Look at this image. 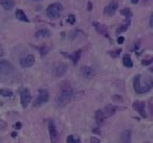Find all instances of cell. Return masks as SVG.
<instances>
[{
  "label": "cell",
  "instance_id": "obj_1",
  "mask_svg": "<svg viewBox=\"0 0 153 143\" xmlns=\"http://www.w3.org/2000/svg\"><path fill=\"white\" fill-rule=\"evenodd\" d=\"M73 96V87H71L69 84H64V85L61 87L59 93H57L55 102H57V104L59 106L63 107V106H66V105L71 101Z\"/></svg>",
  "mask_w": 153,
  "mask_h": 143
},
{
  "label": "cell",
  "instance_id": "obj_2",
  "mask_svg": "<svg viewBox=\"0 0 153 143\" xmlns=\"http://www.w3.org/2000/svg\"><path fill=\"white\" fill-rule=\"evenodd\" d=\"M133 88L134 91L138 93V94L147 93L153 88V81L152 79H148L145 83V85H142L140 83V74H137V75L134 76L133 79Z\"/></svg>",
  "mask_w": 153,
  "mask_h": 143
},
{
  "label": "cell",
  "instance_id": "obj_3",
  "mask_svg": "<svg viewBox=\"0 0 153 143\" xmlns=\"http://www.w3.org/2000/svg\"><path fill=\"white\" fill-rule=\"evenodd\" d=\"M63 11V5L59 2H55V3L50 4L47 10H46V14L48 16L49 18L51 19H57L61 16V13Z\"/></svg>",
  "mask_w": 153,
  "mask_h": 143
},
{
  "label": "cell",
  "instance_id": "obj_4",
  "mask_svg": "<svg viewBox=\"0 0 153 143\" xmlns=\"http://www.w3.org/2000/svg\"><path fill=\"white\" fill-rule=\"evenodd\" d=\"M48 131H49V136H50V141H51V143H57V141L60 139V134H59V131H57L55 123H54L53 120H49Z\"/></svg>",
  "mask_w": 153,
  "mask_h": 143
},
{
  "label": "cell",
  "instance_id": "obj_5",
  "mask_svg": "<svg viewBox=\"0 0 153 143\" xmlns=\"http://www.w3.org/2000/svg\"><path fill=\"white\" fill-rule=\"evenodd\" d=\"M48 100H49L48 91H47L46 89H40V93H38V95H37L36 100L34 101L33 105H34V107H40V106H42L43 104L47 103Z\"/></svg>",
  "mask_w": 153,
  "mask_h": 143
},
{
  "label": "cell",
  "instance_id": "obj_6",
  "mask_svg": "<svg viewBox=\"0 0 153 143\" xmlns=\"http://www.w3.org/2000/svg\"><path fill=\"white\" fill-rule=\"evenodd\" d=\"M31 101H32V96H31L29 89H27V88L22 89L20 92V103H21L22 108L26 109L29 106V104L31 103Z\"/></svg>",
  "mask_w": 153,
  "mask_h": 143
},
{
  "label": "cell",
  "instance_id": "obj_7",
  "mask_svg": "<svg viewBox=\"0 0 153 143\" xmlns=\"http://www.w3.org/2000/svg\"><path fill=\"white\" fill-rule=\"evenodd\" d=\"M14 71V67L8 60H0V75H10Z\"/></svg>",
  "mask_w": 153,
  "mask_h": 143
},
{
  "label": "cell",
  "instance_id": "obj_8",
  "mask_svg": "<svg viewBox=\"0 0 153 143\" xmlns=\"http://www.w3.org/2000/svg\"><path fill=\"white\" fill-rule=\"evenodd\" d=\"M133 108L140 115V117L147 118V113H146V104L144 101H135L133 103Z\"/></svg>",
  "mask_w": 153,
  "mask_h": 143
},
{
  "label": "cell",
  "instance_id": "obj_9",
  "mask_svg": "<svg viewBox=\"0 0 153 143\" xmlns=\"http://www.w3.org/2000/svg\"><path fill=\"white\" fill-rule=\"evenodd\" d=\"M34 63H35V57H34L33 54H28V55H26L20 60V66L22 68L32 67Z\"/></svg>",
  "mask_w": 153,
  "mask_h": 143
},
{
  "label": "cell",
  "instance_id": "obj_10",
  "mask_svg": "<svg viewBox=\"0 0 153 143\" xmlns=\"http://www.w3.org/2000/svg\"><path fill=\"white\" fill-rule=\"evenodd\" d=\"M67 70V65L65 63H59L55 65V67L53 68V75L55 77H60L65 74V72Z\"/></svg>",
  "mask_w": 153,
  "mask_h": 143
},
{
  "label": "cell",
  "instance_id": "obj_11",
  "mask_svg": "<svg viewBox=\"0 0 153 143\" xmlns=\"http://www.w3.org/2000/svg\"><path fill=\"white\" fill-rule=\"evenodd\" d=\"M80 74L83 76L84 79H89L95 75V70H94L92 67H89V66H83L80 70Z\"/></svg>",
  "mask_w": 153,
  "mask_h": 143
},
{
  "label": "cell",
  "instance_id": "obj_12",
  "mask_svg": "<svg viewBox=\"0 0 153 143\" xmlns=\"http://www.w3.org/2000/svg\"><path fill=\"white\" fill-rule=\"evenodd\" d=\"M118 9V2L117 1H112L111 3H109L104 9V14L107 16H112L115 14V12Z\"/></svg>",
  "mask_w": 153,
  "mask_h": 143
},
{
  "label": "cell",
  "instance_id": "obj_13",
  "mask_svg": "<svg viewBox=\"0 0 153 143\" xmlns=\"http://www.w3.org/2000/svg\"><path fill=\"white\" fill-rule=\"evenodd\" d=\"M62 54L64 56H66L67 58L73 60V65H77L79 60H80V56H81V50H78V51L73 52V54H67V53H65V52H62Z\"/></svg>",
  "mask_w": 153,
  "mask_h": 143
},
{
  "label": "cell",
  "instance_id": "obj_14",
  "mask_svg": "<svg viewBox=\"0 0 153 143\" xmlns=\"http://www.w3.org/2000/svg\"><path fill=\"white\" fill-rule=\"evenodd\" d=\"M131 137H132V133L130 129H125L121 133L120 135V142L121 143H131Z\"/></svg>",
  "mask_w": 153,
  "mask_h": 143
},
{
  "label": "cell",
  "instance_id": "obj_15",
  "mask_svg": "<svg viewBox=\"0 0 153 143\" xmlns=\"http://www.w3.org/2000/svg\"><path fill=\"white\" fill-rule=\"evenodd\" d=\"M105 118H106V115H105L103 110L98 109V110L96 111V113H95V119H96V122L98 125H101V124L103 123L105 121Z\"/></svg>",
  "mask_w": 153,
  "mask_h": 143
},
{
  "label": "cell",
  "instance_id": "obj_16",
  "mask_svg": "<svg viewBox=\"0 0 153 143\" xmlns=\"http://www.w3.org/2000/svg\"><path fill=\"white\" fill-rule=\"evenodd\" d=\"M93 26L96 28L97 32H98L99 34H101V35H104L105 37H109L107 30H106V28H105L103 24H98V22H94Z\"/></svg>",
  "mask_w": 153,
  "mask_h": 143
},
{
  "label": "cell",
  "instance_id": "obj_17",
  "mask_svg": "<svg viewBox=\"0 0 153 143\" xmlns=\"http://www.w3.org/2000/svg\"><path fill=\"white\" fill-rule=\"evenodd\" d=\"M15 16H16V18L20 21H24V22H29L30 20L29 18L27 17V15L24 14V12L22 10H20V9H17L16 12H15Z\"/></svg>",
  "mask_w": 153,
  "mask_h": 143
},
{
  "label": "cell",
  "instance_id": "obj_18",
  "mask_svg": "<svg viewBox=\"0 0 153 143\" xmlns=\"http://www.w3.org/2000/svg\"><path fill=\"white\" fill-rule=\"evenodd\" d=\"M50 31L47 30V29H40L38 31H36L35 33V37L36 38H40V37H49L50 36Z\"/></svg>",
  "mask_w": 153,
  "mask_h": 143
},
{
  "label": "cell",
  "instance_id": "obj_19",
  "mask_svg": "<svg viewBox=\"0 0 153 143\" xmlns=\"http://www.w3.org/2000/svg\"><path fill=\"white\" fill-rule=\"evenodd\" d=\"M2 4V7H3L4 10H7V11H11L13 8H14V5H15V2L13 1V0H4L1 2Z\"/></svg>",
  "mask_w": 153,
  "mask_h": 143
},
{
  "label": "cell",
  "instance_id": "obj_20",
  "mask_svg": "<svg viewBox=\"0 0 153 143\" xmlns=\"http://www.w3.org/2000/svg\"><path fill=\"white\" fill-rule=\"evenodd\" d=\"M129 27H130V19H129V17H127V20H125V22L123 24H121L120 27L117 29L116 33H117V34H120V33H122V32L127 31V30L129 29Z\"/></svg>",
  "mask_w": 153,
  "mask_h": 143
},
{
  "label": "cell",
  "instance_id": "obj_21",
  "mask_svg": "<svg viewBox=\"0 0 153 143\" xmlns=\"http://www.w3.org/2000/svg\"><path fill=\"white\" fill-rule=\"evenodd\" d=\"M116 110H117V107L116 106H114V105H107L106 107H105V109L103 111H104V113H105V115H114L115 112H116Z\"/></svg>",
  "mask_w": 153,
  "mask_h": 143
},
{
  "label": "cell",
  "instance_id": "obj_22",
  "mask_svg": "<svg viewBox=\"0 0 153 143\" xmlns=\"http://www.w3.org/2000/svg\"><path fill=\"white\" fill-rule=\"evenodd\" d=\"M123 66L127 68H132L133 67V62L131 60V56L129 54H125L123 55Z\"/></svg>",
  "mask_w": 153,
  "mask_h": 143
},
{
  "label": "cell",
  "instance_id": "obj_23",
  "mask_svg": "<svg viewBox=\"0 0 153 143\" xmlns=\"http://www.w3.org/2000/svg\"><path fill=\"white\" fill-rule=\"evenodd\" d=\"M0 95H2V96H12L13 95V91L11 89H7V88H1L0 89Z\"/></svg>",
  "mask_w": 153,
  "mask_h": 143
},
{
  "label": "cell",
  "instance_id": "obj_24",
  "mask_svg": "<svg viewBox=\"0 0 153 143\" xmlns=\"http://www.w3.org/2000/svg\"><path fill=\"white\" fill-rule=\"evenodd\" d=\"M66 142L67 143H80V138H79V137H76V136H73V135H70L67 137Z\"/></svg>",
  "mask_w": 153,
  "mask_h": 143
},
{
  "label": "cell",
  "instance_id": "obj_25",
  "mask_svg": "<svg viewBox=\"0 0 153 143\" xmlns=\"http://www.w3.org/2000/svg\"><path fill=\"white\" fill-rule=\"evenodd\" d=\"M38 50H40V54L42 56L46 55L47 53L49 52V48L47 47V46H43V47H40L38 48Z\"/></svg>",
  "mask_w": 153,
  "mask_h": 143
},
{
  "label": "cell",
  "instance_id": "obj_26",
  "mask_svg": "<svg viewBox=\"0 0 153 143\" xmlns=\"http://www.w3.org/2000/svg\"><path fill=\"white\" fill-rule=\"evenodd\" d=\"M120 53H121V50L119 49V50H114V51H111L109 52V55L112 56L113 58H117L118 56L120 55Z\"/></svg>",
  "mask_w": 153,
  "mask_h": 143
},
{
  "label": "cell",
  "instance_id": "obj_27",
  "mask_svg": "<svg viewBox=\"0 0 153 143\" xmlns=\"http://www.w3.org/2000/svg\"><path fill=\"white\" fill-rule=\"evenodd\" d=\"M121 14L122 15H125V17H130L131 16V11H130V9H123V10H121Z\"/></svg>",
  "mask_w": 153,
  "mask_h": 143
},
{
  "label": "cell",
  "instance_id": "obj_28",
  "mask_svg": "<svg viewBox=\"0 0 153 143\" xmlns=\"http://www.w3.org/2000/svg\"><path fill=\"white\" fill-rule=\"evenodd\" d=\"M75 21H76V17L73 15H69L68 18H67V22L70 24H75Z\"/></svg>",
  "mask_w": 153,
  "mask_h": 143
},
{
  "label": "cell",
  "instance_id": "obj_29",
  "mask_svg": "<svg viewBox=\"0 0 153 143\" xmlns=\"http://www.w3.org/2000/svg\"><path fill=\"white\" fill-rule=\"evenodd\" d=\"M113 101L114 102H119V103H121V102H122V98H121L120 95H113Z\"/></svg>",
  "mask_w": 153,
  "mask_h": 143
},
{
  "label": "cell",
  "instance_id": "obj_30",
  "mask_svg": "<svg viewBox=\"0 0 153 143\" xmlns=\"http://www.w3.org/2000/svg\"><path fill=\"white\" fill-rule=\"evenodd\" d=\"M90 143H101L100 139H98L97 137H92L90 138Z\"/></svg>",
  "mask_w": 153,
  "mask_h": 143
},
{
  "label": "cell",
  "instance_id": "obj_31",
  "mask_svg": "<svg viewBox=\"0 0 153 143\" xmlns=\"http://www.w3.org/2000/svg\"><path fill=\"white\" fill-rule=\"evenodd\" d=\"M153 63V57H151L150 60H142V65H150V64Z\"/></svg>",
  "mask_w": 153,
  "mask_h": 143
},
{
  "label": "cell",
  "instance_id": "obj_32",
  "mask_svg": "<svg viewBox=\"0 0 153 143\" xmlns=\"http://www.w3.org/2000/svg\"><path fill=\"white\" fill-rule=\"evenodd\" d=\"M14 128H15V129H20V128H21V123H20V122L15 123L14 124Z\"/></svg>",
  "mask_w": 153,
  "mask_h": 143
},
{
  "label": "cell",
  "instance_id": "obj_33",
  "mask_svg": "<svg viewBox=\"0 0 153 143\" xmlns=\"http://www.w3.org/2000/svg\"><path fill=\"white\" fill-rule=\"evenodd\" d=\"M123 40H125V38H123L122 36L118 37V44H123Z\"/></svg>",
  "mask_w": 153,
  "mask_h": 143
},
{
  "label": "cell",
  "instance_id": "obj_34",
  "mask_svg": "<svg viewBox=\"0 0 153 143\" xmlns=\"http://www.w3.org/2000/svg\"><path fill=\"white\" fill-rule=\"evenodd\" d=\"M92 9H93V5H92V2H88V11H92Z\"/></svg>",
  "mask_w": 153,
  "mask_h": 143
},
{
  "label": "cell",
  "instance_id": "obj_35",
  "mask_svg": "<svg viewBox=\"0 0 153 143\" xmlns=\"http://www.w3.org/2000/svg\"><path fill=\"white\" fill-rule=\"evenodd\" d=\"M150 24H151V27H153V14L151 15V18H150Z\"/></svg>",
  "mask_w": 153,
  "mask_h": 143
},
{
  "label": "cell",
  "instance_id": "obj_36",
  "mask_svg": "<svg viewBox=\"0 0 153 143\" xmlns=\"http://www.w3.org/2000/svg\"><path fill=\"white\" fill-rule=\"evenodd\" d=\"M11 136H12L13 138H15V137H17V133L16 131H13L12 134H11Z\"/></svg>",
  "mask_w": 153,
  "mask_h": 143
},
{
  "label": "cell",
  "instance_id": "obj_37",
  "mask_svg": "<svg viewBox=\"0 0 153 143\" xmlns=\"http://www.w3.org/2000/svg\"><path fill=\"white\" fill-rule=\"evenodd\" d=\"M137 2H138V0H132V3H133V4L137 3Z\"/></svg>",
  "mask_w": 153,
  "mask_h": 143
},
{
  "label": "cell",
  "instance_id": "obj_38",
  "mask_svg": "<svg viewBox=\"0 0 153 143\" xmlns=\"http://www.w3.org/2000/svg\"><path fill=\"white\" fill-rule=\"evenodd\" d=\"M151 112H152V115H153V106L151 107Z\"/></svg>",
  "mask_w": 153,
  "mask_h": 143
},
{
  "label": "cell",
  "instance_id": "obj_39",
  "mask_svg": "<svg viewBox=\"0 0 153 143\" xmlns=\"http://www.w3.org/2000/svg\"><path fill=\"white\" fill-rule=\"evenodd\" d=\"M150 71H152V72H153V67H152V68H150Z\"/></svg>",
  "mask_w": 153,
  "mask_h": 143
},
{
  "label": "cell",
  "instance_id": "obj_40",
  "mask_svg": "<svg viewBox=\"0 0 153 143\" xmlns=\"http://www.w3.org/2000/svg\"><path fill=\"white\" fill-rule=\"evenodd\" d=\"M33 1H42V0H33Z\"/></svg>",
  "mask_w": 153,
  "mask_h": 143
},
{
  "label": "cell",
  "instance_id": "obj_41",
  "mask_svg": "<svg viewBox=\"0 0 153 143\" xmlns=\"http://www.w3.org/2000/svg\"><path fill=\"white\" fill-rule=\"evenodd\" d=\"M2 1H4V0H0V3H1V2H2Z\"/></svg>",
  "mask_w": 153,
  "mask_h": 143
}]
</instances>
